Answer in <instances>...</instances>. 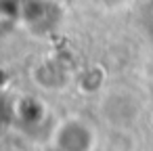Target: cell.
Returning a JSON list of instances; mask_svg holds the SVG:
<instances>
[{
  "instance_id": "1",
  "label": "cell",
  "mask_w": 153,
  "mask_h": 151,
  "mask_svg": "<svg viewBox=\"0 0 153 151\" xmlns=\"http://www.w3.org/2000/svg\"><path fill=\"white\" fill-rule=\"evenodd\" d=\"M65 23V7L59 0H25L21 11V28L36 38H48L61 32Z\"/></svg>"
},
{
  "instance_id": "2",
  "label": "cell",
  "mask_w": 153,
  "mask_h": 151,
  "mask_svg": "<svg viewBox=\"0 0 153 151\" xmlns=\"http://www.w3.org/2000/svg\"><path fill=\"white\" fill-rule=\"evenodd\" d=\"M34 84L42 90H61L69 84L71 76H69V69L65 67V63L61 59H55V57H44L40 59L32 71H30Z\"/></svg>"
},
{
  "instance_id": "3",
  "label": "cell",
  "mask_w": 153,
  "mask_h": 151,
  "mask_svg": "<svg viewBox=\"0 0 153 151\" xmlns=\"http://www.w3.org/2000/svg\"><path fill=\"white\" fill-rule=\"evenodd\" d=\"M57 143L63 151H88L92 145V128L82 120H67L57 130Z\"/></svg>"
},
{
  "instance_id": "4",
  "label": "cell",
  "mask_w": 153,
  "mask_h": 151,
  "mask_svg": "<svg viewBox=\"0 0 153 151\" xmlns=\"http://www.w3.org/2000/svg\"><path fill=\"white\" fill-rule=\"evenodd\" d=\"M103 111L111 122L128 124L138 115V103L132 94H128L124 90H115L103 99Z\"/></svg>"
},
{
  "instance_id": "5",
  "label": "cell",
  "mask_w": 153,
  "mask_h": 151,
  "mask_svg": "<svg viewBox=\"0 0 153 151\" xmlns=\"http://www.w3.org/2000/svg\"><path fill=\"white\" fill-rule=\"evenodd\" d=\"M46 105L36 97H19L15 101V120L23 126H38L46 120Z\"/></svg>"
},
{
  "instance_id": "6",
  "label": "cell",
  "mask_w": 153,
  "mask_h": 151,
  "mask_svg": "<svg viewBox=\"0 0 153 151\" xmlns=\"http://www.w3.org/2000/svg\"><path fill=\"white\" fill-rule=\"evenodd\" d=\"M25 0H0V38L21 28V11Z\"/></svg>"
},
{
  "instance_id": "7",
  "label": "cell",
  "mask_w": 153,
  "mask_h": 151,
  "mask_svg": "<svg viewBox=\"0 0 153 151\" xmlns=\"http://www.w3.org/2000/svg\"><path fill=\"white\" fill-rule=\"evenodd\" d=\"M105 80H107L105 69H103L99 63H94V65L84 67V69L76 76V86H78V90H80L82 94L92 97V94H97V92L103 88Z\"/></svg>"
},
{
  "instance_id": "8",
  "label": "cell",
  "mask_w": 153,
  "mask_h": 151,
  "mask_svg": "<svg viewBox=\"0 0 153 151\" xmlns=\"http://www.w3.org/2000/svg\"><path fill=\"white\" fill-rule=\"evenodd\" d=\"M11 122H15V101H11L4 90H0V130H4Z\"/></svg>"
},
{
  "instance_id": "9",
  "label": "cell",
  "mask_w": 153,
  "mask_h": 151,
  "mask_svg": "<svg viewBox=\"0 0 153 151\" xmlns=\"http://www.w3.org/2000/svg\"><path fill=\"white\" fill-rule=\"evenodd\" d=\"M143 28L147 30V34L153 36V2L143 9Z\"/></svg>"
},
{
  "instance_id": "10",
  "label": "cell",
  "mask_w": 153,
  "mask_h": 151,
  "mask_svg": "<svg viewBox=\"0 0 153 151\" xmlns=\"http://www.w3.org/2000/svg\"><path fill=\"white\" fill-rule=\"evenodd\" d=\"M9 86H11V78H9V74H7L4 67H0V90H4Z\"/></svg>"
},
{
  "instance_id": "11",
  "label": "cell",
  "mask_w": 153,
  "mask_h": 151,
  "mask_svg": "<svg viewBox=\"0 0 153 151\" xmlns=\"http://www.w3.org/2000/svg\"><path fill=\"white\" fill-rule=\"evenodd\" d=\"M105 2H109L111 7H113V4H115V7H120V4L124 2V0H105Z\"/></svg>"
}]
</instances>
